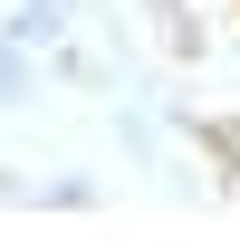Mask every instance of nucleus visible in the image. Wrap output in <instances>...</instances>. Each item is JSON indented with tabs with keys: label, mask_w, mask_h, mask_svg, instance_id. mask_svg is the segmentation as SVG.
Wrapping results in <instances>:
<instances>
[{
	"label": "nucleus",
	"mask_w": 240,
	"mask_h": 249,
	"mask_svg": "<svg viewBox=\"0 0 240 249\" xmlns=\"http://www.w3.org/2000/svg\"><path fill=\"white\" fill-rule=\"evenodd\" d=\"M58 19H67V0H29V19H20V29H39V38H48Z\"/></svg>",
	"instance_id": "obj_1"
}]
</instances>
